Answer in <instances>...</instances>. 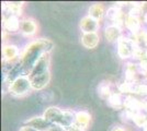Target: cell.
I'll list each match as a JSON object with an SVG mask.
<instances>
[{
  "label": "cell",
  "instance_id": "19",
  "mask_svg": "<svg viewBox=\"0 0 147 131\" xmlns=\"http://www.w3.org/2000/svg\"><path fill=\"white\" fill-rule=\"evenodd\" d=\"M108 102H109L110 106H112L113 108H121L124 105V102L121 97V94L119 93L111 94V96L108 98Z\"/></svg>",
  "mask_w": 147,
  "mask_h": 131
},
{
  "label": "cell",
  "instance_id": "4",
  "mask_svg": "<svg viewBox=\"0 0 147 131\" xmlns=\"http://www.w3.org/2000/svg\"><path fill=\"white\" fill-rule=\"evenodd\" d=\"M134 42L132 39L126 37H121V39L117 42V54L122 59L129 58L134 54Z\"/></svg>",
  "mask_w": 147,
  "mask_h": 131
},
{
  "label": "cell",
  "instance_id": "28",
  "mask_svg": "<svg viewBox=\"0 0 147 131\" xmlns=\"http://www.w3.org/2000/svg\"><path fill=\"white\" fill-rule=\"evenodd\" d=\"M144 21L147 23V13H145V15H144Z\"/></svg>",
  "mask_w": 147,
  "mask_h": 131
},
{
  "label": "cell",
  "instance_id": "6",
  "mask_svg": "<svg viewBox=\"0 0 147 131\" xmlns=\"http://www.w3.org/2000/svg\"><path fill=\"white\" fill-rule=\"evenodd\" d=\"M63 112H64V110H61V108L55 106H51L45 109L43 117L49 122H51L52 125H58L61 117H63Z\"/></svg>",
  "mask_w": 147,
  "mask_h": 131
},
{
  "label": "cell",
  "instance_id": "9",
  "mask_svg": "<svg viewBox=\"0 0 147 131\" xmlns=\"http://www.w3.org/2000/svg\"><path fill=\"white\" fill-rule=\"evenodd\" d=\"M24 124L26 126L33 127L34 129H36L38 131H49V128L52 127V124L49 122L43 116L42 117H33L32 119L25 120Z\"/></svg>",
  "mask_w": 147,
  "mask_h": 131
},
{
  "label": "cell",
  "instance_id": "17",
  "mask_svg": "<svg viewBox=\"0 0 147 131\" xmlns=\"http://www.w3.org/2000/svg\"><path fill=\"white\" fill-rule=\"evenodd\" d=\"M22 2H9V3H5V8L8 10V12L11 13V15H16V17H20L22 14Z\"/></svg>",
  "mask_w": 147,
  "mask_h": 131
},
{
  "label": "cell",
  "instance_id": "12",
  "mask_svg": "<svg viewBox=\"0 0 147 131\" xmlns=\"http://www.w3.org/2000/svg\"><path fill=\"white\" fill-rule=\"evenodd\" d=\"M104 35L105 38L110 42V43H114V42H119L121 37H122V31L121 27L117 25H110L108 27H105L104 31Z\"/></svg>",
  "mask_w": 147,
  "mask_h": 131
},
{
  "label": "cell",
  "instance_id": "5",
  "mask_svg": "<svg viewBox=\"0 0 147 131\" xmlns=\"http://www.w3.org/2000/svg\"><path fill=\"white\" fill-rule=\"evenodd\" d=\"M79 27L80 30L84 32V34L86 33H97V31L100 27V24H99V21L94 20L93 18L87 15V17H84L79 23Z\"/></svg>",
  "mask_w": 147,
  "mask_h": 131
},
{
  "label": "cell",
  "instance_id": "2",
  "mask_svg": "<svg viewBox=\"0 0 147 131\" xmlns=\"http://www.w3.org/2000/svg\"><path fill=\"white\" fill-rule=\"evenodd\" d=\"M31 90H32V85H31L30 78L24 74L19 75L16 79H13L8 88L9 93L17 97H21L29 94Z\"/></svg>",
  "mask_w": 147,
  "mask_h": 131
},
{
  "label": "cell",
  "instance_id": "16",
  "mask_svg": "<svg viewBox=\"0 0 147 131\" xmlns=\"http://www.w3.org/2000/svg\"><path fill=\"white\" fill-rule=\"evenodd\" d=\"M104 15V7L101 3H93L92 6L89 8V17L93 18L94 20L102 19V17Z\"/></svg>",
  "mask_w": 147,
  "mask_h": 131
},
{
  "label": "cell",
  "instance_id": "11",
  "mask_svg": "<svg viewBox=\"0 0 147 131\" xmlns=\"http://www.w3.org/2000/svg\"><path fill=\"white\" fill-rule=\"evenodd\" d=\"M91 122V115L86 110L77 112L75 115V125L80 127L81 129H87Z\"/></svg>",
  "mask_w": 147,
  "mask_h": 131
},
{
  "label": "cell",
  "instance_id": "21",
  "mask_svg": "<svg viewBox=\"0 0 147 131\" xmlns=\"http://www.w3.org/2000/svg\"><path fill=\"white\" fill-rule=\"evenodd\" d=\"M133 120H134L135 125L137 126V127L144 128L145 126H147V116H145L142 112H137L133 117Z\"/></svg>",
  "mask_w": 147,
  "mask_h": 131
},
{
  "label": "cell",
  "instance_id": "13",
  "mask_svg": "<svg viewBox=\"0 0 147 131\" xmlns=\"http://www.w3.org/2000/svg\"><path fill=\"white\" fill-rule=\"evenodd\" d=\"M99 35L97 33H86L81 36V44L84 47L88 49H93L98 46L99 44Z\"/></svg>",
  "mask_w": 147,
  "mask_h": 131
},
{
  "label": "cell",
  "instance_id": "1",
  "mask_svg": "<svg viewBox=\"0 0 147 131\" xmlns=\"http://www.w3.org/2000/svg\"><path fill=\"white\" fill-rule=\"evenodd\" d=\"M53 47L52 42L49 39H37L34 41L26 46L23 54L21 55L20 61H21V67L25 70H29V73L33 69L34 65L40 59V57L43 55L44 53H49Z\"/></svg>",
  "mask_w": 147,
  "mask_h": 131
},
{
  "label": "cell",
  "instance_id": "14",
  "mask_svg": "<svg viewBox=\"0 0 147 131\" xmlns=\"http://www.w3.org/2000/svg\"><path fill=\"white\" fill-rule=\"evenodd\" d=\"M20 26H21V22L19 20V17L11 15V14L3 22V29L6 32H17L20 30Z\"/></svg>",
  "mask_w": 147,
  "mask_h": 131
},
{
  "label": "cell",
  "instance_id": "18",
  "mask_svg": "<svg viewBox=\"0 0 147 131\" xmlns=\"http://www.w3.org/2000/svg\"><path fill=\"white\" fill-rule=\"evenodd\" d=\"M125 26L129 29L131 32L133 33H137V32L141 30V23H140V20L137 18H132V17H127V19L125 20L124 22Z\"/></svg>",
  "mask_w": 147,
  "mask_h": 131
},
{
  "label": "cell",
  "instance_id": "29",
  "mask_svg": "<svg viewBox=\"0 0 147 131\" xmlns=\"http://www.w3.org/2000/svg\"><path fill=\"white\" fill-rule=\"evenodd\" d=\"M143 131H147V126H145V127H144V130Z\"/></svg>",
  "mask_w": 147,
  "mask_h": 131
},
{
  "label": "cell",
  "instance_id": "23",
  "mask_svg": "<svg viewBox=\"0 0 147 131\" xmlns=\"http://www.w3.org/2000/svg\"><path fill=\"white\" fill-rule=\"evenodd\" d=\"M49 131H66V129L63 128V127L59 125H52V127L49 128Z\"/></svg>",
  "mask_w": 147,
  "mask_h": 131
},
{
  "label": "cell",
  "instance_id": "8",
  "mask_svg": "<svg viewBox=\"0 0 147 131\" xmlns=\"http://www.w3.org/2000/svg\"><path fill=\"white\" fill-rule=\"evenodd\" d=\"M38 30V25L33 19L26 18V19L21 21V26H20V32L24 35V36H32L34 34H36Z\"/></svg>",
  "mask_w": 147,
  "mask_h": 131
},
{
  "label": "cell",
  "instance_id": "24",
  "mask_svg": "<svg viewBox=\"0 0 147 131\" xmlns=\"http://www.w3.org/2000/svg\"><path fill=\"white\" fill-rule=\"evenodd\" d=\"M140 68L143 70V72H144V73H147V60L146 59L142 60L141 63H140Z\"/></svg>",
  "mask_w": 147,
  "mask_h": 131
},
{
  "label": "cell",
  "instance_id": "27",
  "mask_svg": "<svg viewBox=\"0 0 147 131\" xmlns=\"http://www.w3.org/2000/svg\"><path fill=\"white\" fill-rule=\"evenodd\" d=\"M111 131H126V129H125L124 127H122V126H117V127L112 128Z\"/></svg>",
  "mask_w": 147,
  "mask_h": 131
},
{
  "label": "cell",
  "instance_id": "15",
  "mask_svg": "<svg viewBox=\"0 0 147 131\" xmlns=\"http://www.w3.org/2000/svg\"><path fill=\"white\" fill-rule=\"evenodd\" d=\"M75 115L76 114L69 112V110H64L63 117H61V121H59L58 125L61 126L63 128H65L67 130L68 128H70L71 126L75 125Z\"/></svg>",
  "mask_w": 147,
  "mask_h": 131
},
{
  "label": "cell",
  "instance_id": "3",
  "mask_svg": "<svg viewBox=\"0 0 147 131\" xmlns=\"http://www.w3.org/2000/svg\"><path fill=\"white\" fill-rule=\"evenodd\" d=\"M46 72H49V53H44L43 55L40 57V59L34 65V67L31 70L28 76L31 78V76L43 74Z\"/></svg>",
  "mask_w": 147,
  "mask_h": 131
},
{
  "label": "cell",
  "instance_id": "20",
  "mask_svg": "<svg viewBox=\"0 0 147 131\" xmlns=\"http://www.w3.org/2000/svg\"><path fill=\"white\" fill-rule=\"evenodd\" d=\"M99 93L102 97H105V98H109L112 94V91H111V87L109 83H105V82H102L100 84V86L98 87Z\"/></svg>",
  "mask_w": 147,
  "mask_h": 131
},
{
  "label": "cell",
  "instance_id": "10",
  "mask_svg": "<svg viewBox=\"0 0 147 131\" xmlns=\"http://www.w3.org/2000/svg\"><path fill=\"white\" fill-rule=\"evenodd\" d=\"M20 55L19 48L16 45H11V44H7L2 46V56H3V60L11 63L14 59H17Z\"/></svg>",
  "mask_w": 147,
  "mask_h": 131
},
{
  "label": "cell",
  "instance_id": "25",
  "mask_svg": "<svg viewBox=\"0 0 147 131\" xmlns=\"http://www.w3.org/2000/svg\"><path fill=\"white\" fill-rule=\"evenodd\" d=\"M19 131H38V130L34 129L33 127H30V126L24 125V126H22V127L20 128V130H19Z\"/></svg>",
  "mask_w": 147,
  "mask_h": 131
},
{
  "label": "cell",
  "instance_id": "7",
  "mask_svg": "<svg viewBox=\"0 0 147 131\" xmlns=\"http://www.w3.org/2000/svg\"><path fill=\"white\" fill-rule=\"evenodd\" d=\"M30 81L31 85H32V90H34V91L43 90L45 86H47V84L51 81V72H46V73L35 75V76H31Z\"/></svg>",
  "mask_w": 147,
  "mask_h": 131
},
{
  "label": "cell",
  "instance_id": "26",
  "mask_svg": "<svg viewBox=\"0 0 147 131\" xmlns=\"http://www.w3.org/2000/svg\"><path fill=\"white\" fill-rule=\"evenodd\" d=\"M66 131H84V129H81V128L78 127L77 125H74V126H71L70 128H68Z\"/></svg>",
  "mask_w": 147,
  "mask_h": 131
},
{
  "label": "cell",
  "instance_id": "22",
  "mask_svg": "<svg viewBox=\"0 0 147 131\" xmlns=\"http://www.w3.org/2000/svg\"><path fill=\"white\" fill-rule=\"evenodd\" d=\"M142 8L141 7H136L135 6L134 8H132L131 10H129V17H132V18H137L138 19V17L142 14Z\"/></svg>",
  "mask_w": 147,
  "mask_h": 131
}]
</instances>
